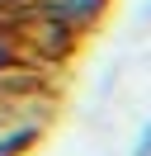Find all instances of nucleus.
<instances>
[{"mask_svg": "<svg viewBox=\"0 0 151 156\" xmlns=\"http://www.w3.org/2000/svg\"><path fill=\"white\" fill-rule=\"evenodd\" d=\"M109 0H24L9 24L33 62H57L99 24Z\"/></svg>", "mask_w": 151, "mask_h": 156, "instance_id": "f257e3e1", "label": "nucleus"}, {"mask_svg": "<svg viewBox=\"0 0 151 156\" xmlns=\"http://www.w3.org/2000/svg\"><path fill=\"white\" fill-rule=\"evenodd\" d=\"M24 62H33V57H28V48L19 43L14 24H9V19H0V90H9L14 80H24V76H28V71H24Z\"/></svg>", "mask_w": 151, "mask_h": 156, "instance_id": "f03ea898", "label": "nucleus"}, {"mask_svg": "<svg viewBox=\"0 0 151 156\" xmlns=\"http://www.w3.org/2000/svg\"><path fill=\"white\" fill-rule=\"evenodd\" d=\"M19 5H24V0H0V19H5V14H14Z\"/></svg>", "mask_w": 151, "mask_h": 156, "instance_id": "20e7f679", "label": "nucleus"}, {"mask_svg": "<svg viewBox=\"0 0 151 156\" xmlns=\"http://www.w3.org/2000/svg\"><path fill=\"white\" fill-rule=\"evenodd\" d=\"M132 156H151V123L137 133V147H132Z\"/></svg>", "mask_w": 151, "mask_h": 156, "instance_id": "7ed1b4c3", "label": "nucleus"}, {"mask_svg": "<svg viewBox=\"0 0 151 156\" xmlns=\"http://www.w3.org/2000/svg\"><path fill=\"white\" fill-rule=\"evenodd\" d=\"M142 14H146V19H151V0H146V5H142Z\"/></svg>", "mask_w": 151, "mask_h": 156, "instance_id": "39448f33", "label": "nucleus"}]
</instances>
